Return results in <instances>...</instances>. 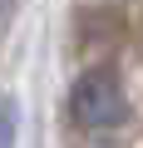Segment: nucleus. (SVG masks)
I'll return each instance as SVG.
<instances>
[{
    "instance_id": "7ed1b4c3",
    "label": "nucleus",
    "mask_w": 143,
    "mask_h": 148,
    "mask_svg": "<svg viewBox=\"0 0 143 148\" xmlns=\"http://www.w3.org/2000/svg\"><path fill=\"white\" fill-rule=\"evenodd\" d=\"M15 10H20V0H0V30L10 25V15H15Z\"/></svg>"
},
{
    "instance_id": "f03ea898",
    "label": "nucleus",
    "mask_w": 143,
    "mask_h": 148,
    "mask_svg": "<svg viewBox=\"0 0 143 148\" xmlns=\"http://www.w3.org/2000/svg\"><path fill=\"white\" fill-rule=\"evenodd\" d=\"M15 133H20V109L15 99H5L0 104V148H15Z\"/></svg>"
},
{
    "instance_id": "f257e3e1",
    "label": "nucleus",
    "mask_w": 143,
    "mask_h": 148,
    "mask_svg": "<svg viewBox=\"0 0 143 148\" xmlns=\"http://www.w3.org/2000/svg\"><path fill=\"white\" fill-rule=\"evenodd\" d=\"M128 114V99H123V84L114 69H84L74 89H69V119H74L79 128L99 133V128H114L123 123Z\"/></svg>"
}]
</instances>
